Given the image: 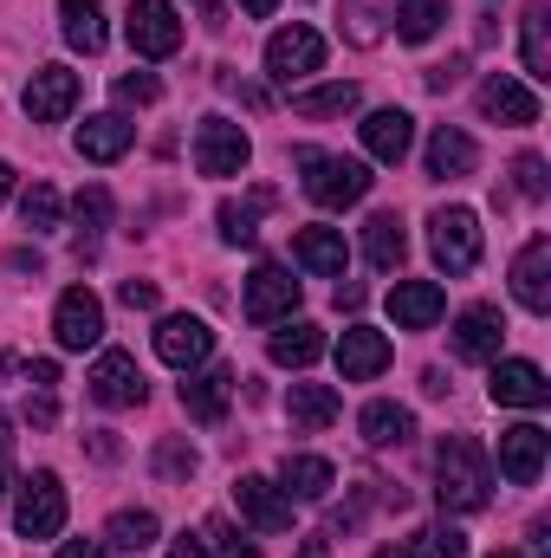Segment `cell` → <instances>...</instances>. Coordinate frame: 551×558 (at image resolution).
<instances>
[{
  "label": "cell",
  "mask_w": 551,
  "mask_h": 558,
  "mask_svg": "<svg viewBox=\"0 0 551 558\" xmlns=\"http://www.w3.org/2000/svg\"><path fill=\"white\" fill-rule=\"evenodd\" d=\"M434 500L448 507V513H480L487 500H493V468H487V454H480V441L474 435H441V448H434Z\"/></svg>",
  "instance_id": "obj_1"
},
{
  "label": "cell",
  "mask_w": 551,
  "mask_h": 558,
  "mask_svg": "<svg viewBox=\"0 0 551 558\" xmlns=\"http://www.w3.org/2000/svg\"><path fill=\"white\" fill-rule=\"evenodd\" d=\"M292 162L305 169V195H311L318 208H351V202H364V195H370V169H364L357 156H325V149H298Z\"/></svg>",
  "instance_id": "obj_2"
},
{
  "label": "cell",
  "mask_w": 551,
  "mask_h": 558,
  "mask_svg": "<svg viewBox=\"0 0 551 558\" xmlns=\"http://www.w3.org/2000/svg\"><path fill=\"white\" fill-rule=\"evenodd\" d=\"M428 247L441 274H474L480 267V221L474 208H434L428 215Z\"/></svg>",
  "instance_id": "obj_3"
},
{
  "label": "cell",
  "mask_w": 551,
  "mask_h": 558,
  "mask_svg": "<svg viewBox=\"0 0 551 558\" xmlns=\"http://www.w3.org/2000/svg\"><path fill=\"white\" fill-rule=\"evenodd\" d=\"M59 526H65V487H59V474H52V468H39V474H26V481H20L13 533H20V539H52Z\"/></svg>",
  "instance_id": "obj_4"
},
{
  "label": "cell",
  "mask_w": 551,
  "mask_h": 558,
  "mask_svg": "<svg viewBox=\"0 0 551 558\" xmlns=\"http://www.w3.org/2000/svg\"><path fill=\"white\" fill-rule=\"evenodd\" d=\"M52 338H59V351H85V344H98V338H105V305H98V292H91V286H65V292H59Z\"/></svg>",
  "instance_id": "obj_5"
},
{
  "label": "cell",
  "mask_w": 551,
  "mask_h": 558,
  "mask_svg": "<svg viewBox=\"0 0 551 558\" xmlns=\"http://www.w3.org/2000/svg\"><path fill=\"white\" fill-rule=\"evenodd\" d=\"M124 33H131V46H137L143 59H169V52H182V20H175L169 0H131Z\"/></svg>",
  "instance_id": "obj_6"
},
{
  "label": "cell",
  "mask_w": 551,
  "mask_h": 558,
  "mask_svg": "<svg viewBox=\"0 0 551 558\" xmlns=\"http://www.w3.org/2000/svg\"><path fill=\"white\" fill-rule=\"evenodd\" d=\"M318 65H325V39L311 26H279L273 39H267V72H273L279 85H298Z\"/></svg>",
  "instance_id": "obj_7"
},
{
  "label": "cell",
  "mask_w": 551,
  "mask_h": 558,
  "mask_svg": "<svg viewBox=\"0 0 551 558\" xmlns=\"http://www.w3.org/2000/svg\"><path fill=\"white\" fill-rule=\"evenodd\" d=\"M195 169L201 175H241L247 169V131L228 118H201L195 124Z\"/></svg>",
  "instance_id": "obj_8"
},
{
  "label": "cell",
  "mask_w": 551,
  "mask_h": 558,
  "mask_svg": "<svg viewBox=\"0 0 551 558\" xmlns=\"http://www.w3.org/2000/svg\"><path fill=\"white\" fill-rule=\"evenodd\" d=\"M500 344H506L500 305H467V312L454 318V357H461V364H500Z\"/></svg>",
  "instance_id": "obj_9"
},
{
  "label": "cell",
  "mask_w": 551,
  "mask_h": 558,
  "mask_svg": "<svg viewBox=\"0 0 551 558\" xmlns=\"http://www.w3.org/2000/svg\"><path fill=\"white\" fill-rule=\"evenodd\" d=\"M208 351H215V331H208V318L169 312V318L156 325V357H162V364H175V371H195V364H208Z\"/></svg>",
  "instance_id": "obj_10"
},
{
  "label": "cell",
  "mask_w": 551,
  "mask_h": 558,
  "mask_svg": "<svg viewBox=\"0 0 551 558\" xmlns=\"http://www.w3.org/2000/svg\"><path fill=\"white\" fill-rule=\"evenodd\" d=\"M546 448H551V435L539 428V422L500 428V474H506L513 487H532V481L546 474Z\"/></svg>",
  "instance_id": "obj_11"
},
{
  "label": "cell",
  "mask_w": 551,
  "mask_h": 558,
  "mask_svg": "<svg viewBox=\"0 0 551 558\" xmlns=\"http://www.w3.org/2000/svg\"><path fill=\"white\" fill-rule=\"evenodd\" d=\"M91 397H98L105 410H137L143 397H149L137 357H131V351H105V357L91 364Z\"/></svg>",
  "instance_id": "obj_12"
},
{
  "label": "cell",
  "mask_w": 551,
  "mask_h": 558,
  "mask_svg": "<svg viewBox=\"0 0 551 558\" xmlns=\"http://www.w3.org/2000/svg\"><path fill=\"white\" fill-rule=\"evenodd\" d=\"M493 403L500 410H546L551 403V384L539 364H526V357H506V364H493Z\"/></svg>",
  "instance_id": "obj_13"
},
{
  "label": "cell",
  "mask_w": 551,
  "mask_h": 558,
  "mask_svg": "<svg viewBox=\"0 0 551 558\" xmlns=\"http://www.w3.org/2000/svg\"><path fill=\"white\" fill-rule=\"evenodd\" d=\"M72 105H78V72L39 65V72L26 78V118H33V124H59Z\"/></svg>",
  "instance_id": "obj_14"
},
{
  "label": "cell",
  "mask_w": 551,
  "mask_h": 558,
  "mask_svg": "<svg viewBox=\"0 0 551 558\" xmlns=\"http://www.w3.org/2000/svg\"><path fill=\"white\" fill-rule=\"evenodd\" d=\"M390 357H396L390 338L370 331V325H351V331L338 338V371H344V384H370V377H383Z\"/></svg>",
  "instance_id": "obj_15"
},
{
  "label": "cell",
  "mask_w": 551,
  "mask_h": 558,
  "mask_svg": "<svg viewBox=\"0 0 551 558\" xmlns=\"http://www.w3.org/2000/svg\"><path fill=\"white\" fill-rule=\"evenodd\" d=\"M513 299L526 312H551V241L546 234H532L519 247V260H513Z\"/></svg>",
  "instance_id": "obj_16"
},
{
  "label": "cell",
  "mask_w": 551,
  "mask_h": 558,
  "mask_svg": "<svg viewBox=\"0 0 551 558\" xmlns=\"http://www.w3.org/2000/svg\"><path fill=\"white\" fill-rule=\"evenodd\" d=\"M480 111H487L493 124H513V131L539 124V98H532V85H519V78H506V72H493V78L480 85Z\"/></svg>",
  "instance_id": "obj_17"
},
{
  "label": "cell",
  "mask_w": 551,
  "mask_h": 558,
  "mask_svg": "<svg viewBox=\"0 0 551 558\" xmlns=\"http://www.w3.org/2000/svg\"><path fill=\"white\" fill-rule=\"evenodd\" d=\"M441 312H448V292H441L434 279H396V286H390V318H396L403 331H428Z\"/></svg>",
  "instance_id": "obj_18"
},
{
  "label": "cell",
  "mask_w": 551,
  "mask_h": 558,
  "mask_svg": "<svg viewBox=\"0 0 551 558\" xmlns=\"http://www.w3.org/2000/svg\"><path fill=\"white\" fill-rule=\"evenodd\" d=\"M234 507H241L260 533H285V526H292V500L279 494L273 481H260V474H241V481H234Z\"/></svg>",
  "instance_id": "obj_19"
},
{
  "label": "cell",
  "mask_w": 551,
  "mask_h": 558,
  "mask_svg": "<svg viewBox=\"0 0 551 558\" xmlns=\"http://www.w3.org/2000/svg\"><path fill=\"white\" fill-rule=\"evenodd\" d=\"M292 305H298V279L285 274V267H254V279H247V318L273 325Z\"/></svg>",
  "instance_id": "obj_20"
},
{
  "label": "cell",
  "mask_w": 551,
  "mask_h": 558,
  "mask_svg": "<svg viewBox=\"0 0 551 558\" xmlns=\"http://www.w3.org/2000/svg\"><path fill=\"white\" fill-rule=\"evenodd\" d=\"M292 260L318 279H338L351 267V247H344L338 228H298V234H292Z\"/></svg>",
  "instance_id": "obj_21"
},
{
  "label": "cell",
  "mask_w": 551,
  "mask_h": 558,
  "mask_svg": "<svg viewBox=\"0 0 551 558\" xmlns=\"http://www.w3.org/2000/svg\"><path fill=\"white\" fill-rule=\"evenodd\" d=\"M338 410H344V403H338V390H331V384H292V390H285V416H292V428H298V435L331 428V422H338Z\"/></svg>",
  "instance_id": "obj_22"
},
{
  "label": "cell",
  "mask_w": 551,
  "mask_h": 558,
  "mask_svg": "<svg viewBox=\"0 0 551 558\" xmlns=\"http://www.w3.org/2000/svg\"><path fill=\"white\" fill-rule=\"evenodd\" d=\"M131 143H137V124H124L118 111H105V118H85V124H78V156H85V162H118Z\"/></svg>",
  "instance_id": "obj_23"
},
{
  "label": "cell",
  "mask_w": 551,
  "mask_h": 558,
  "mask_svg": "<svg viewBox=\"0 0 551 558\" xmlns=\"http://www.w3.org/2000/svg\"><path fill=\"white\" fill-rule=\"evenodd\" d=\"M228 397H234V371L228 364H215V371H201V377L182 384V410L195 422H221L228 416Z\"/></svg>",
  "instance_id": "obj_24"
},
{
  "label": "cell",
  "mask_w": 551,
  "mask_h": 558,
  "mask_svg": "<svg viewBox=\"0 0 551 558\" xmlns=\"http://www.w3.org/2000/svg\"><path fill=\"white\" fill-rule=\"evenodd\" d=\"M415 143V118L409 111H370L364 118V149L377 156V162H403Z\"/></svg>",
  "instance_id": "obj_25"
},
{
  "label": "cell",
  "mask_w": 551,
  "mask_h": 558,
  "mask_svg": "<svg viewBox=\"0 0 551 558\" xmlns=\"http://www.w3.org/2000/svg\"><path fill=\"white\" fill-rule=\"evenodd\" d=\"M474 162H480V149H474V137L467 131H434L428 137V175L434 182H454V175H474Z\"/></svg>",
  "instance_id": "obj_26"
},
{
  "label": "cell",
  "mask_w": 551,
  "mask_h": 558,
  "mask_svg": "<svg viewBox=\"0 0 551 558\" xmlns=\"http://www.w3.org/2000/svg\"><path fill=\"white\" fill-rule=\"evenodd\" d=\"M364 254H370V267H377V274H396V267L409 260L403 215H370V228H364Z\"/></svg>",
  "instance_id": "obj_27"
},
{
  "label": "cell",
  "mask_w": 551,
  "mask_h": 558,
  "mask_svg": "<svg viewBox=\"0 0 551 558\" xmlns=\"http://www.w3.org/2000/svg\"><path fill=\"white\" fill-rule=\"evenodd\" d=\"M357 428H364L370 448H403V441L415 435V416L403 410V403H370V410L357 416Z\"/></svg>",
  "instance_id": "obj_28"
},
{
  "label": "cell",
  "mask_w": 551,
  "mask_h": 558,
  "mask_svg": "<svg viewBox=\"0 0 551 558\" xmlns=\"http://www.w3.org/2000/svg\"><path fill=\"white\" fill-rule=\"evenodd\" d=\"M279 481H285V494H292V500H325L338 474H331V461H318V454H285Z\"/></svg>",
  "instance_id": "obj_29"
},
{
  "label": "cell",
  "mask_w": 551,
  "mask_h": 558,
  "mask_svg": "<svg viewBox=\"0 0 551 558\" xmlns=\"http://www.w3.org/2000/svg\"><path fill=\"white\" fill-rule=\"evenodd\" d=\"M519 46H526V78H551V13L546 7H526L519 13Z\"/></svg>",
  "instance_id": "obj_30"
},
{
  "label": "cell",
  "mask_w": 551,
  "mask_h": 558,
  "mask_svg": "<svg viewBox=\"0 0 551 558\" xmlns=\"http://www.w3.org/2000/svg\"><path fill=\"white\" fill-rule=\"evenodd\" d=\"M273 364H285V371H305V364H318L325 357V331L318 325H285V331H273Z\"/></svg>",
  "instance_id": "obj_31"
},
{
  "label": "cell",
  "mask_w": 551,
  "mask_h": 558,
  "mask_svg": "<svg viewBox=\"0 0 551 558\" xmlns=\"http://www.w3.org/2000/svg\"><path fill=\"white\" fill-rule=\"evenodd\" d=\"M65 7V39L78 52H105V0H59Z\"/></svg>",
  "instance_id": "obj_32"
},
{
  "label": "cell",
  "mask_w": 551,
  "mask_h": 558,
  "mask_svg": "<svg viewBox=\"0 0 551 558\" xmlns=\"http://www.w3.org/2000/svg\"><path fill=\"white\" fill-rule=\"evenodd\" d=\"M441 20H448V0H396V33L421 46V39H434L441 33Z\"/></svg>",
  "instance_id": "obj_33"
},
{
  "label": "cell",
  "mask_w": 551,
  "mask_h": 558,
  "mask_svg": "<svg viewBox=\"0 0 551 558\" xmlns=\"http://www.w3.org/2000/svg\"><path fill=\"white\" fill-rule=\"evenodd\" d=\"M292 111L298 118H344V111H357V85H311L292 98Z\"/></svg>",
  "instance_id": "obj_34"
},
{
  "label": "cell",
  "mask_w": 551,
  "mask_h": 558,
  "mask_svg": "<svg viewBox=\"0 0 551 558\" xmlns=\"http://www.w3.org/2000/svg\"><path fill=\"white\" fill-rule=\"evenodd\" d=\"M111 228V189H78V254H91L98 247V234Z\"/></svg>",
  "instance_id": "obj_35"
},
{
  "label": "cell",
  "mask_w": 551,
  "mask_h": 558,
  "mask_svg": "<svg viewBox=\"0 0 551 558\" xmlns=\"http://www.w3.org/2000/svg\"><path fill=\"white\" fill-rule=\"evenodd\" d=\"M267 202H273V189H260L254 202H221V241H234V247H254V234H260V228H254V215H260Z\"/></svg>",
  "instance_id": "obj_36"
},
{
  "label": "cell",
  "mask_w": 551,
  "mask_h": 558,
  "mask_svg": "<svg viewBox=\"0 0 551 558\" xmlns=\"http://www.w3.org/2000/svg\"><path fill=\"white\" fill-rule=\"evenodd\" d=\"M20 221H26L33 234L59 228V189H52V182H33V189L20 195Z\"/></svg>",
  "instance_id": "obj_37"
},
{
  "label": "cell",
  "mask_w": 551,
  "mask_h": 558,
  "mask_svg": "<svg viewBox=\"0 0 551 558\" xmlns=\"http://www.w3.org/2000/svg\"><path fill=\"white\" fill-rule=\"evenodd\" d=\"M156 533H162V526H156V513H118V520H111V546H118V553H143V546H156Z\"/></svg>",
  "instance_id": "obj_38"
},
{
  "label": "cell",
  "mask_w": 551,
  "mask_h": 558,
  "mask_svg": "<svg viewBox=\"0 0 551 558\" xmlns=\"http://www.w3.org/2000/svg\"><path fill=\"white\" fill-rule=\"evenodd\" d=\"M377 13H383V0H344V33H351V46H377Z\"/></svg>",
  "instance_id": "obj_39"
},
{
  "label": "cell",
  "mask_w": 551,
  "mask_h": 558,
  "mask_svg": "<svg viewBox=\"0 0 551 558\" xmlns=\"http://www.w3.org/2000/svg\"><path fill=\"white\" fill-rule=\"evenodd\" d=\"M415 558H467V539L454 533V526H428V533H415Z\"/></svg>",
  "instance_id": "obj_40"
},
{
  "label": "cell",
  "mask_w": 551,
  "mask_h": 558,
  "mask_svg": "<svg viewBox=\"0 0 551 558\" xmlns=\"http://www.w3.org/2000/svg\"><path fill=\"white\" fill-rule=\"evenodd\" d=\"M156 474H162V481H188V474H195V448H188V441H162V448H156Z\"/></svg>",
  "instance_id": "obj_41"
},
{
  "label": "cell",
  "mask_w": 551,
  "mask_h": 558,
  "mask_svg": "<svg viewBox=\"0 0 551 558\" xmlns=\"http://www.w3.org/2000/svg\"><path fill=\"white\" fill-rule=\"evenodd\" d=\"M513 182H519V195H526V202H539V195L551 189V175H546V156H532V149H526V156L513 162Z\"/></svg>",
  "instance_id": "obj_42"
},
{
  "label": "cell",
  "mask_w": 551,
  "mask_h": 558,
  "mask_svg": "<svg viewBox=\"0 0 551 558\" xmlns=\"http://www.w3.org/2000/svg\"><path fill=\"white\" fill-rule=\"evenodd\" d=\"M118 98H124V105H156V98H162V78H156V72H124V78H118Z\"/></svg>",
  "instance_id": "obj_43"
},
{
  "label": "cell",
  "mask_w": 551,
  "mask_h": 558,
  "mask_svg": "<svg viewBox=\"0 0 551 558\" xmlns=\"http://www.w3.org/2000/svg\"><path fill=\"white\" fill-rule=\"evenodd\" d=\"M26 422H33V428H52V422H59V403H52V390H33V397H26Z\"/></svg>",
  "instance_id": "obj_44"
},
{
  "label": "cell",
  "mask_w": 551,
  "mask_h": 558,
  "mask_svg": "<svg viewBox=\"0 0 551 558\" xmlns=\"http://www.w3.org/2000/svg\"><path fill=\"white\" fill-rule=\"evenodd\" d=\"M208 539H215L228 558H260L254 546H241V539H234V526H228V520H208Z\"/></svg>",
  "instance_id": "obj_45"
},
{
  "label": "cell",
  "mask_w": 551,
  "mask_h": 558,
  "mask_svg": "<svg viewBox=\"0 0 551 558\" xmlns=\"http://www.w3.org/2000/svg\"><path fill=\"white\" fill-rule=\"evenodd\" d=\"M467 78V59H448V65H428V92H454Z\"/></svg>",
  "instance_id": "obj_46"
},
{
  "label": "cell",
  "mask_w": 551,
  "mask_h": 558,
  "mask_svg": "<svg viewBox=\"0 0 551 558\" xmlns=\"http://www.w3.org/2000/svg\"><path fill=\"white\" fill-rule=\"evenodd\" d=\"M118 299H124L131 312H149V305H156V286H149V279H124V286H118Z\"/></svg>",
  "instance_id": "obj_47"
},
{
  "label": "cell",
  "mask_w": 551,
  "mask_h": 558,
  "mask_svg": "<svg viewBox=\"0 0 551 558\" xmlns=\"http://www.w3.org/2000/svg\"><path fill=\"white\" fill-rule=\"evenodd\" d=\"M59 558H111V553H105V539H65Z\"/></svg>",
  "instance_id": "obj_48"
},
{
  "label": "cell",
  "mask_w": 551,
  "mask_h": 558,
  "mask_svg": "<svg viewBox=\"0 0 551 558\" xmlns=\"http://www.w3.org/2000/svg\"><path fill=\"white\" fill-rule=\"evenodd\" d=\"M26 377H33V390H52V384H59V364H52V357H39Z\"/></svg>",
  "instance_id": "obj_49"
},
{
  "label": "cell",
  "mask_w": 551,
  "mask_h": 558,
  "mask_svg": "<svg viewBox=\"0 0 551 558\" xmlns=\"http://www.w3.org/2000/svg\"><path fill=\"white\" fill-rule=\"evenodd\" d=\"M169 558H208V546H201V539H188V533H182V539H175V546H169Z\"/></svg>",
  "instance_id": "obj_50"
},
{
  "label": "cell",
  "mask_w": 551,
  "mask_h": 558,
  "mask_svg": "<svg viewBox=\"0 0 551 558\" xmlns=\"http://www.w3.org/2000/svg\"><path fill=\"white\" fill-rule=\"evenodd\" d=\"M195 13H201L208 26H228V20H221V0H195Z\"/></svg>",
  "instance_id": "obj_51"
},
{
  "label": "cell",
  "mask_w": 551,
  "mask_h": 558,
  "mask_svg": "<svg viewBox=\"0 0 551 558\" xmlns=\"http://www.w3.org/2000/svg\"><path fill=\"white\" fill-rule=\"evenodd\" d=\"M273 7H279V0H241V13H247V20H267Z\"/></svg>",
  "instance_id": "obj_52"
},
{
  "label": "cell",
  "mask_w": 551,
  "mask_h": 558,
  "mask_svg": "<svg viewBox=\"0 0 551 558\" xmlns=\"http://www.w3.org/2000/svg\"><path fill=\"white\" fill-rule=\"evenodd\" d=\"M13 195V162H0V202Z\"/></svg>",
  "instance_id": "obj_53"
},
{
  "label": "cell",
  "mask_w": 551,
  "mask_h": 558,
  "mask_svg": "<svg viewBox=\"0 0 551 558\" xmlns=\"http://www.w3.org/2000/svg\"><path fill=\"white\" fill-rule=\"evenodd\" d=\"M7 448H13V435H7V416H0V468H7Z\"/></svg>",
  "instance_id": "obj_54"
},
{
  "label": "cell",
  "mask_w": 551,
  "mask_h": 558,
  "mask_svg": "<svg viewBox=\"0 0 551 558\" xmlns=\"http://www.w3.org/2000/svg\"><path fill=\"white\" fill-rule=\"evenodd\" d=\"M298 558H325V539H305V553Z\"/></svg>",
  "instance_id": "obj_55"
},
{
  "label": "cell",
  "mask_w": 551,
  "mask_h": 558,
  "mask_svg": "<svg viewBox=\"0 0 551 558\" xmlns=\"http://www.w3.org/2000/svg\"><path fill=\"white\" fill-rule=\"evenodd\" d=\"M377 558H415V553H409V546H383Z\"/></svg>",
  "instance_id": "obj_56"
},
{
  "label": "cell",
  "mask_w": 551,
  "mask_h": 558,
  "mask_svg": "<svg viewBox=\"0 0 551 558\" xmlns=\"http://www.w3.org/2000/svg\"><path fill=\"white\" fill-rule=\"evenodd\" d=\"M493 558H526V553H493Z\"/></svg>",
  "instance_id": "obj_57"
}]
</instances>
